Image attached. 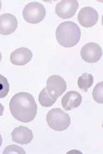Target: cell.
<instances>
[{"label": "cell", "instance_id": "6da1fadb", "mask_svg": "<svg viewBox=\"0 0 103 154\" xmlns=\"http://www.w3.org/2000/svg\"><path fill=\"white\" fill-rule=\"evenodd\" d=\"M11 115L17 121L22 123L31 122L37 112V105L31 94L19 93L12 97L10 101Z\"/></svg>", "mask_w": 103, "mask_h": 154}, {"label": "cell", "instance_id": "7a4b0ae2", "mask_svg": "<svg viewBox=\"0 0 103 154\" xmlns=\"http://www.w3.org/2000/svg\"><path fill=\"white\" fill-rule=\"evenodd\" d=\"M81 31L76 23L72 21L63 22L58 26L56 38L60 45L64 48H73L80 41Z\"/></svg>", "mask_w": 103, "mask_h": 154}, {"label": "cell", "instance_id": "3957f363", "mask_svg": "<svg viewBox=\"0 0 103 154\" xmlns=\"http://www.w3.org/2000/svg\"><path fill=\"white\" fill-rule=\"evenodd\" d=\"M46 121L50 128L56 131L67 130L71 123L68 114L60 108H54L47 114Z\"/></svg>", "mask_w": 103, "mask_h": 154}, {"label": "cell", "instance_id": "277c9868", "mask_svg": "<svg viewBox=\"0 0 103 154\" xmlns=\"http://www.w3.org/2000/svg\"><path fill=\"white\" fill-rule=\"evenodd\" d=\"M46 11L43 5L37 2H30L23 10V17L25 21L31 24L41 22L46 17Z\"/></svg>", "mask_w": 103, "mask_h": 154}, {"label": "cell", "instance_id": "5b68a950", "mask_svg": "<svg viewBox=\"0 0 103 154\" xmlns=\"http://www.w3.org/2000/svg\"><path fill=\"white\" fill-rule=\"evenodd\" d=\"M80 56L86 63H95L100 60L102 56V48L98 43L91 42L82 47L80 50Z\"/></svg>", "mask_w": 103, "mask_h": 154}, {"label": "cell", "instance_id": "8992f818", "mask_svg": "<svg viewBox=\"0 0 103 154\" xmlns=\"http://www.w3.org/2000/svg\"><path fill=\"white\" fill-rule=\"evenodd\" d=\"M79 4L76 0H63L56 4L55 12L62 19L71 18L76 14Z\"/></svg>", "mask_w": 103, "mask_h": 154}, {"label": "cell", "instance_id": "52a82bcc", "mask_svg": "<svg viewBox=\"0 0 103 154\" xmlns=\"http://www.w3.org/2000/svg\"><path fill=\"white\" fill-rule=\"evenodd\" d=\"M78 20L82 26L85 28H91L98 23V14L96 10L92 7H84L79 12Z\"/></svg>", "mask_w": 103, "mask_h": 154}, {"label": "cell", "instance_id": "ba28073f", "mask_svg": "<svg viewBox=\"0 0 103 154\" xmlns=\"http://www.w3.org/2000/svg\"><path fill=\"white\" fill-rule=\"evenodd\" d=\"M47 89L58 98L63 94L67 89V83L65 79L58 75L50 76L46 82Z\"/></svg>", "mask_w": 103, "mask_h": 154}, {"label": "cell", "instance_id": "9c48e42d", "mask_svg": "<svg viewBox=\"0 0 103 154\" xmlns=\"http://www.w3.org/2000/svg\"><path fill=\"white\" fill-rule=\"evenodd\" d=\"M18 21L13 14L6 13L0 15V34L9 35L16 30Z\"/></svg>", "mask_w": 103, "mask_h": 154}, {"label": "cell", "instance_id": "30bf717a", "mask_svg": "<svg viewBox=\"0 0 103 154\" xmlns=\"http://www.w3.org/2000/svg\"><path fill=\"white\" fill-rule=\"evenodd\" d=\"M11 135L12 140L20 145H27L33 139L32 131L24 126H19L14 128Z\"/></svg>", "mask_w": 103, "mask_h": 154}, {"label": "cell", "instance_id": "8fae6325", "mask_svg": "<svg viewBox=\"0 0 103 154\" xmlns=\"http://www.w3.org/2000/svg\"><path fill=\"white\" fill-rule=\"evenodd\" d=\"M32 58L31 50L26 48H21L14 50L11 55V63L15 65L22 66L28 63Z\"/></svg>", "mask_w": 103, "mask_h": 154}, {"label": "cell", "instance_id": "7c38bea8", "mask_svg": "<svg viewBox=\"0 0 103 154\" xmlns=\"http://www.w3.org/2000/svg\"><path fill=\"white\" fill-rule=\"evenodd\" d=\"M82 102V97L76 91H69L63 97L61 104L65 110H71L79 107Z\"/></svg>", "mask_w": 103, "mask_h": 154}, {"label": "cell", "instance_id": "4fadbf2b", "mask_svg": "<svg viewBox=\"0 0 103 154\" xmlns=\"http://www.w3.org/2000/svg\"><path fill=\"white\" fill-rule=\"evenodd\" d=\"M57 97L54 96L52 94L48 91L47 88H45L40 92L39 95V101L42 106L50 107L56 101Z\"/></svg>", "mask_w": 103, "mask_h": 154}, {"label": "cell", "instance_id": "5bb4252c", "mask_svg": "<svg viewBox=\"0 0 103 154\" xmlns=\"http://www.w3.org/2000/svg\"><path fill=\"white\" fill-rule=\"evenodd\" d=\"M94 77L90 73H85L78 79V86L79 88L84 92H87L94 84Z\"/></svg>", "mask_w": 103, "mask_h": 154}, {"label": "cell", "instance_id": "9a60e30c", "mask_svg": "<svg viewBox=\"0 0 103 154\" xmlns=\"http://www.w3.org/2000/svg\"><path fill=\"white\" fill-rule=\"evenodd\" d=\"M93 97L98 103H103V82L98 83L93 91Z\"/></svg>", "mask_w": 103, "mask_h": 154}, {"label": "cell", "instance_id": "2e32d148", "mask_svg": "<svg viewBox=\"0 0 103 154\" xmlns=\"http://www.w3.org/2000/svg\"><path fill=\"white\" fill-rule=\"evenodd\" d=\"M10 90V85L4 76L0 74V98H4L8 95Z\"/></svg>", "mask_w": 103, "mask_h": 154}, {"label": "cell", "instance_id": "e0dca14e", "mask_svg": "<svg viewBox=\"0 0 103 154\" xmlns=\"http://www.w3.org/2000/svg\"><path fill=\"white\" fill-rule=\"evenodd\" d=\"M3 153H26V151H25L21 147H20V146L12 145L6 146V149H5Z\"/></svg>", "mask_w": 103, "mask_h": 154}, {"label": "cell", "instance_id": "ac0fdd59", "mask_svg": "<svg viewBox=\"0 0 103 154\" xmlns=\"http://www.w3.org/2000/svg\"><path fill=\"white\" fill-rule=\"evenodd\" d=\"M4 108L2 104L0 103V116H1L2 115H3V112H4Z\"/></svg>", "mask_w": 103, "mask_h": 154}, {"label": "cell", "instance_id": "d6986e66", "mask_svg": "<svg viewBox=\"0 0 103 154\" xmlns=\"http://www.w3.org/2000/svg\"><path fill=\"white\" fill-rule=\"evenodd\" d=\"M2 135L0 134V146H2Z\"/></svg>", "mask_w": 103, "mask_h": 154}, {"label": "cell", "instance_id": "ffe728a7", "mask_svg": "<svg viewBox=\"0 0 103 154\" xmlns=\"http://www.w3.org/2000/svg\"><path fill=\"white\" fill-rule=\"evenodd\" d=\"M1 60H2V54L1 52H0V62H1Z\"/></svg>", "mask_w": 103, "mask_h": 154}, {"label": "cell", "instance_id": "44dd1931", "mask_svg": "<svg viewBox=\"0 0 103 154\" xmlns=\"http://www.w3.org/2000/svg\"><path fill=\"white\" fill-rule=\"evenodd\" d=\"M1 8H2V2L0 1V11H1Z\"/></svg>", "mask_w": 103, "mask_h": 154}]
</instances>
